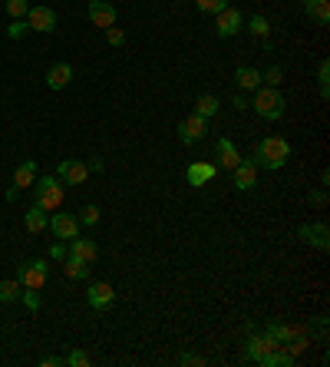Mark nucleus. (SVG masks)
<instances>
[{
    "mask_svg": "<svg viewBox=\"0 0 330 367\" xmlns=\"http://www.w3.org/2000/svg\"><path fill=\"white\" fill-rule=\"evenodd\" d=\"M251 159H255L258 169H268V172H274V169H284V163L291 159V143H287V139H281V136H264L261 143L255 146Z\"/></svg>",
    "mask_w": 330,
    "mask_h": 367,
    "instance_id": "nucleus-1",
    "label": "nucleus"
},
{
    "mask_svg": "<svg viewBox=\"0 0 330 367\" xmlns=\"http://www.w3.org/2000/svg\"><path fill=\"white\" fill-rule=\"evenodd\" d=\"M248 109H255L261 119H268V123H277V119H284V97L277 87H258L255 89V99L248 103Z\"/></svg>",
    "mask_w": 330,
    "mask_h": 367,
    "instance_id": "nucleus-2",
    "label": "nucleus"
},
{
    "mask_svg": "<svg viewBox=\"0 0 330 367\" xmlns=\"http://www.w3.org/2000/svg\"><path fill=\"white\" fill-rule=\"evenodd\" d=\"M33 195H37V202L43 212H53L63 205V182H60L57 175H43L40 182H33Z\"/></svg>",
    "mask_w": 330,
    "mask_h": 367,
    "instance_id": "nucleus-3",
    "label": "nucleus"
},
{
    "mask_svg": "<svg viewBox=\"0 0 330 367\" xmlns=\"http://www.w3.org/2000/svg\"><path fill=\"white\" fill-rule=\"evenodd\" d=\"M50 278V265L47 258H33V261H23L17 268V281L23 288H43Z\"/></svg>",
    "mask_w": 330,
    "mask_h": 367,
    "instance_id": "nucleus-4",
    "label": "nucleus"
},
{
    "mask_svg": "<svg viewBox=\"0 0 330 367\" xmlns=\"http://www.w3.org/2000/svg\"><path fill=\"white\" fill-rule=\"evenodd\" d=\"M23 20H27V27L37 30V33H53V30H57V10L43 7V4H30Z\"/></svg>",
    "mask_w": 330,
    "mask_h": 367,
    "instance_id": "nucleus-5",
    "label": "nucleus"
},
{
    "mask_svg": "<svg viewBox=\"0 0 330 367\" xmlns=\"http://www.w3.org/2000/svg\"><path fill=\"white\" fill-rule=\"evenodd\" d=\"M297 239H301L304 245H314V248L327 251L330 248V229L324 222H307L297 229Z\"/></svg>",
    "mask_w": 330,
    "mask_h": 367,
    "instance_id": "nucleus-6",
    "label": "nucleus"
},
{
    "mask_svg": "<svg viewBox=\"0 0 330 367\" xmlns=\"http://www.w3.org/2000/svg\"><path fill=\"white\" fill-rule=\"evenodd\" d=\"M215 33L221 40H228V37H235L238 30H241V23H245V20H241V10L238 7H225V10H218L215 13Z\"/></svg>",
    "mask_w": 330,
    "mask_h": 367,
    "instance_id": "nucleus-7",
    "label": "nucleus"
},
{
    "mask_svg": "<svg viewBox=\"0 0 330 367\" xmlns=\"http://www.w3.org/2000/svg\"><path fill=\"white\" fill-rule=\"evenodd\" d=\"M86 175H89V165L79 163V159H63V163L57 165V179L66 185H83Z\"/></svg>",
    "mask_w": 330,
    "mask_h": 367,
    "instance_id": "nucleus-8",
    "label": "nucleus"
},
{
    "mask_svg": "<svg viewBox=\"0 0 330 367\" xmlns=\"http://www.w3.org/2000/svg\"><path fill=\"white\" fill-rule=\"evenodd\" d=\"M86 301H89V308L106 311L116 301V288L109 281H96V285H89V291H86Z\"/></svg>",
    "mask_w": 330,
    "mask_h": 367,
    "instance_id": "nucleus-9",
    "label": "nucleus"
},
{
    "mask_svg": "<svg viewBox=\"0 0 330 367\" xmlns=\"http://www.w3.org/2000/svg\"><path fill=\"white\" fill-rule=\"evenodd\" d=\"M205 133H208V119H205V116H198V113L179 123V139H182L185 146L198 143V139H205Z\"/></svg>",
    "mask_w": 330,
    "mask_h": 367,
    "instance_id": "nucleus-10",
    "label": "nucleus"
},
{
    "mask_svg": "<svg viewBox=\"0 0 330 367\" xmlns=\"http://www.w3.org/2000/svg\"><path fill=\"white\" fill-rule=\"evenodd\" d=\"M50 232L57 235V239H63V242H70V239L79 235V219H76V215H66V212H57L50 219Z\"/></svg>",
    "mask_w": 330,
    "mask_h": 367,
    "instance_id": "nucleus-11",
    "label": "nucleus"
},
{
    "mask_svg": "<svg viewBox=\"0 0 330 367\" xmlns=\"http://www.w3.org/2000/svg\"><path fill=\"white\" fill-rule=\"evenodd\" d=\"M231 172H235V189H238V192H248V189H255V185H258V165H255V159H241V163H238Z\"/></svg>",
    "mask_w": 330,
    "mask_h": 367,
    "instance_id": "nucleus-12",
    "label": "nucleus"
},
{
    "mask_svg": "<svg viewBox=\"0 0 330 367\" xmlns=\"http://www.w3.org/2000/svg\"><path fill=\"white\" fill-rule=\"evenodd\" d=\"M89 20H93L96 27H116V7L109 0H89Z\"/></svg>",
    "mask_w": 330,
    "mask_h": 367,
    "instance_id": "nucleus-13",
    "label": "nucleus"
},
{
    "mask_svg": "<svg viewBox=\"0 0 330 367\" xmlns=\"http://www.w3.org/2000/svg\"><path fill=\"white\" fill-rule=\"evenodd\" d=\"M215 175H218L215 163H189V169H185V179H189V185H195V189H202L205 182H211Z\"/></svg>",
    "mask_w": 330,
    "mask_h": 367,
    "instance_id": "nucleus-14",
    "label": "nucleus"
},
{
    "mask_svg": "<svg viewBox=\"0 0 330 367\" xmlns=\"http://www.w3.org/2000/svg\"><path fill=\"white\" fill-rule=\"evenodd\" d=\"M70 255H76V258H83L86 265H96V258H99V245L93 242V239H79V235H76V239H70Z\"/></svg>",
    "mask_w": 330,
    "mask_h": 367,
    "instance_id": "nucleus-15",
    "label": "nucleus"
},
{
    "mask_svg": "<svg viewBox=\"0 0 330 367\" xmlns=\"http://www.w3.org/2000/svg\"><path fill=\"white\" fill-rule=\"evenodd\" d=\"M215 153H218V165H221V169H228V172H231V169L241 163V153H238V146L231 143V139H225V136H221V139L215 143Z\"/></svg>",
    "mask_w": 330,
    "mask_h": 367,
    "instance_id": "nucleus-16",
    "label": "nucleus"
},
{
    "mask_svg": "<svg viewBox=\"0 0 330 367\" xmlns=\"http://www.w3.org/2000/svg\"><path fill=\"white\" fill-rule=\"evenodd\" d=\"M274 348H281V344H274L268 334H255V338L248 341V348H245V358L248 361H258L261 364V358L268 354V351H274Z\"/></svg>",
    "mask_w": 330,
    "mask_h": 367,
    "instance_id": "nucleus-17",
    "label": "nucleus"
},
{
    "mask_svg": "<svg viewBox=\"0 0 330 367\" xmlns=\"http://www.w3.org/2000/svg\"><path fill=\"white\" fill-rule=\"evenodd\" d=\"M37 182V163L33 159H23V163L13 169V189H30Z\"/></svg>",
    "mask_w": 330,
    "mask_h": 367,
    "instance_id": "nucleus-18",
    "label": "nucleus"
},
{
    "mask_svg": "<svg viewBox=\"0 0 330 367\" xmlns=\"http://www.w3.org/2000/svg\"><path fill=\"white\" fill-rule=\"evenodd\" d=\"M70 80H73V67H70V63H53V67L47 70V87L50 89H63Z\"/></svg>",
    "mask_w": 330,
    "mask_h": 367,
    "instance_id": "nucleus-19",
    "label": "nucleus"
},
{
    "mask_svg": "<svg viewBox=\"0 0 330 367\" xmlns=\"http://www.w3.org/2000/svg\"><path fill=\"white\" fill-rule=\"evenodd\" d=\"M304 13H307L314 23L327 27L330 23V0H304Z\"/></svg>",
    "mask_w": 330,
    "mask_h": 367,
    "instance_id": "nucleus-20",
    "label": "nucleus"
},
{
    "mask_svg": "<svg viewBox=\"0 0 330 367\" xmlns=\"http://www.w3.org/2000/svg\"><path fill=\"white\" fill-rule=\"evenodd\" d=\"M23 225H27L30 235H40V232H43V229L50 225V219H47V212H43L40 205H30L27 212H23Z\"/></svg>",
    "mask_w": 330,
    "mask_h": 367,
    "instance_id": "nucleus-21",
    "label": "nucleus"
},
{
    "mask_svg": "<svg viewBox=\"0 0 330 367\" xmlns=\"http://www.w3.org/2000/svg\"><path fill=\"white\" fill-rule=\"evenodd\" d=\"M89 268H93V265H86L83 258H76V255H66L63 271H66V278H70V281H86V278H89Z\"/></svg>",
    "mask_w": 330,
    "mask_h": 367,
    "instance_id": "nucleus-22",
    "label": "nucleus"
},
{
    "mask_svg": "<svg viewBox=\"0 0 330 367\" xmlns=\"http://www.w3.org/2000/svg\"><path fill=\"white\" fill-rule=\"evenodd\" d=\"M235 83L241 89H258L261 87V73H258L255 67H238L235 70Z\"/></svg>",
    "mask_w": 330,
    "mask_h": 367,
    "instance_id": "nucleus-23",
    "label": "nucleus"
},
{
    "mask_svg": "<svg viewBox=\"0 0 330 367\" xmlns=\"http://www.w3.org/2000/svg\"><path fill=\"white\" fill-rule=\"evenodd\" d=\"M248 33L255 40H271V23H268V17H264V13H255V17L248 20Z\"/></svg>",
    "mask_w": 330,
    "mask_h": 367,
    "instance_id": "nucleus-24",
    "label": "nucleus"
},
{
    "mask_svg": "<svg viewBox=\"0 0 330 367\" xmlns=\"http://www.w3.org/2000/svg\"><path fill=\"white\" fill-rule=\"evenodd\" d=\"M195 113H198V116H205V119L218 116V97H211V93H202V97L195 99Z\"/></svg>",
    "mask_w": 330,
    "mask_h": 367,
    "instance_id": "nucleus-25",
    "label": "nucleus"
},
{
    "mask_svg": "<svg viewBox=\"0 0 330 367\" xmlns=\"http://www.w3.org/2000/svg\"><path fill=\"white\" fill-rule=\"evenodd\" d=\"M20 295H23V285H20L17 278L0 281V301H4V305H10V301H17Z\"/></svg>",
    "mask_w": 330,
    "mask_h": 367,
    "instance_id": "nucleus-26",
    "label": "nucleus"
},
{
    "mask_svg": "<svg viewBox=\"0 0 330 367\" xmlns=\"http://www.w3.org/2000/svg\"><path fill=\"white\" fill-rule=\"evenodd\" d=\"M317 87H321V97L327 99L330 97V60H321V67H317Z\"/></svg>",
    "mask_w": 330,
    "mask_h": 367,
    "instance_id": "nucleus-27",
    "label": "nucleus"
},
{
    "mask_svg": "<svg viewBox=\"0 0 330 367\" xmlns=\"http://www.w3.org/2000/svg\"><path fill=\"white\" fill-rule=\"evenodd\" d=\"M261 83H264V87H281V83H284V67H277V63L268 67L261 73Z\"/></svg>",
    "mask_w": 330,
    "mask_h": 367,
    "instance_id": "nucleus-28",
    "label": "nucleus"
},
{
    "mask_svg": "<svg viewBox=\"0 0 330 367\" xmlns=\"http://www.w3.org/2000/svg\"><path fill=\"white\" fill-rule=\"evenodd\" d=\"M99 205H83V209H79V215H76V219H79V225H99Z\"/></svg>",
    "mask_w": 330,
    "mask_h": 367,
    "instance_id": "nucleus-29",
    "label": "nucleus"
},
{
    "mask_svg": "<svg viewBox=\"0 0 330 367\" xmlns=\"http://www.w3.org/2000/svg\"><path fill=\"white\" fill-rule=\"evenodd\" d=\"M195 7H198V13H211V17H215L218 10L228 7V0H195Z\"/></svg>",
    "mask_w": 330,
    "mask_h": 367,
    "instance_id": "nucleus-30",
    "label": "nucleus"
},
{
    "mask_svg": "<svg viewBox=\"0 0 330 367\" xmlns=\"http://www.w3.org/2000/svg\"><path fill=\"white\" fill-rule=\"evenodd\" d=\"M27 10H30V0H7V13L13 20H23L27 17Z\"/></svg>",
    "mask_w": 330,
    "mask_h": 367,
    "instance_id": "nucleus-31",
    "label": "nucleus"
},
{
    "mask_svg": "<svg viewBox=\"0 0 330 367\" xmlns=\"http://www.w3.org/2000/svg\"><path fill=\"white\" fill-rule=\"evenodd\" d=\"M63 364L66 367H86L89 364V354H86V351H70V354L63 358Z\"/></svg>",
    "mask_w": 330,
    "mask_h": 367,
    "instance_id": "nucleus-32",
    "label": "nucleus"
},
{
    "mask_svg": "<svg viewBox=\"0 0 330 367\" xmlns=\"http://www.w3.org/2000/svg\"><path fill=\"white\" fill-rule=\"evenodd\" d=\"M27 33H30L27 20H13V23L7 27V37H10V40H20V37H27Z\"/></svg>",
    "mask_w": 330,
    "mask_h": 367,
    "instance_id": "nucleus-33",
    "label": "nucleus"
},
{
    "mask_svg": "<svg viewBox=\"0 0 330 367\" xmlns=\"http://www.w3.org/2000/svg\"><path fill=\"white\" fill-rule=\"evenodd\" d=\"M20 298H23V305H27L30 311L40 308V288H23V295H20Z\"/></svg>",
    "mask_w": 330,
    "mask_h": 367,
    "instance_id": "nucleus-34",
    "label": "nucleus"
},
{
    "mask_svg": "<svg viewBox=\"0 0 330 367\" xmlns=\"http://www.w3.org/2000/svg\"><path fill=\"white\" fill-rule=\"evenodd\" d=\"M106 43H109V47H126V33L119 27H109L106 30Z\"/></svg>",
    "mask_w": 330,
    "mask_h": 367,
    "instance_id": "nucleus-35",
    "label": "nucleus"
},
{
    "mask_svg": "<svg viewBox=\"0 0 330 367\" xmlns=\"http://www.w3.org/2000/svg\"><path fill=\"white\" fill-rule=\"evenodd\" d=\"M66 255H70V248H66V242L60 239V242L50 248V258H53V261H66Z\"/></svg>",
    "mask_w": 330,
    "mask_h": 367,
    "instance_id": "nucleus-36",
    "label": "nucleus"
},
{
    "mask_svg": "<svg viewBox=\"0 0 330 367\" xmlns=\"http://www.w3.org/2000/svg\"><path fill=\"white\" fill-rule=\"evenodd\" d=\"M307 202H311L314 209H324V205H327V192H324V189H317V192L307 195Z\"/></svg>",
    "mask_w": 330,
    "mask_h": 367,
    "instance_id": "nucleus-37",
    "label": "nucleus"
},
{
    "mask_svg": "<svg viewBox=\"0 0 330 367\" xmlns=\"http://www.w3.org/2000/svg\"><path fill=\"white\" fill-rule=\"evenodd\" d=\"M86 165H89V172H103V169H106V163L99 159V155H93V159H89Z\"/></svg>",
    "mask_w": 330,
    "mask_h": 367,
    "instance_id": "nucleus-38",
    "label": "nucleus"
},
{
    "mask_svg": "<svg viewBox=\"0 0 330 367\" xmlns=\"http://www.w3.org/2000/svg\"><path fill=\"white\" fill-rule=\"evenodd\" d=\"M182 364H205V358H198V354H182Z\"/></svg>",
    "mask_w": 330,
    "mask_h": 367,
    "instance_id": "nucleus-39",
    "label": "nucleus"
},
{
    "mask_svg": "<svg viewBox=\"0 0 330 367\" xmlns=\"http://www.w3.org/2000/svg\"><path fill=\"white\" fill-rule=\"evenodd\" d=\"M40 364L43 367H60L63 364V358H40Z\"/></svg>",
    "mask_w": 330,
    "mask_h": 367,
    "instance_id": "nucleus-40",
    "label": "nucleus"
},
{
    "mask_svg": "<svg viewBox=\"0 0 330 367\" xmlns=\"http://www.w3.org/2000/svg\"><path fill=\"white\" fill-rule=\"evenodd\" d=\"M231 106H235V109H248V99L245 97H235V99H231Z\"/></svg>",
    "mask_w": 330,
    "mask_h": 367,
    "instance_id": "nucleus-41",
    "label": "nucleus"
},
{
    "mask_svg": "<svg viewBox=\"0 0 330 367\" xmlns=\"http://www.w3.org/2000/svg\"><path fill=\"white\" fill-rule=\"evenodd\" d=\"M301 4H304V0H301Z\"/></svg>",
    "mask_w": 330,
    "mask_h": 367,
    "instance_id": "nucleus-42",
    "label": "nucleus"
}]
</instances>
